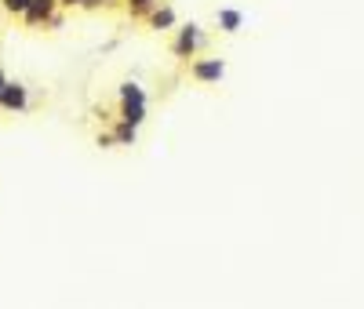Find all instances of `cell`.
<instances>
[{"label": "cell", "mask_w": 364, "mask_h": 309, "mask_svg": "<svg viewBox=\"0 0 364 309\" xmlns=\"http://www.w3.org/2000/svg\"><path fill=\"white\" fill-rule=\"evenodd\" d=\"M204 44H208V37L200 33V26H182L178 37H175V44H171V51H175L178 58H193Z\"/></svg>", "instance_id": "cell-1"}, {"label": "cell", "mask_w": 364, "mask_h": 309, "mask_svg": "<svg viewBox=\"0 0 364 309\" xmlns=\"http://www.w3.org/2000/svg\"><path fill=\"white\" fill-rule=\"evenodd\" d=\"M226 73V62L223 58H197L193 66H190V77L200 80V84H219Z\"/></svg>", "instance_id": "cell-2"}, {"label": "cell", "mask_w": 364, "mask_h": 309, "mask_svg": "<svg viewBox=\"0 0 364 309\" xmlns=\"http://www.w3.org/2000/svg\"><path fill=\"white\" fill-rule=\"evenodd\" d=\"M0 106H4L8 113H22V109L29 106V91H26V84L8 80V84H4V91H0Z\"/></svg>", "instance_id": "cell-3"}, {"label": "cell", "mask_w": 364, "mask_h": 309, "mask_svg": "<svg viewBox=\"0 0 364 309\" xmlns=\"http://www.w3.org/2000/svg\"><path fill=\"white\" fill-rule=\"evenodd\" d=\"M120 120L139 128V124L146 120V102H120Z\"/></svg>", "instance_id": "cell-4"}, {"label": "cell", "mask_w": 364, "mask_h": 309, "mask_svg": "<svg viewBox=\"0 0 364 309\" xmlns=\"http://www.w3.org/2000/svg\"><path fill=\"white\" fill-rule=\"evenodd\" d=\"M215 22H219V29H223V33H237V29H240V22H245V18H240V11H233V8H223V11L215 15Z\"/></svg>", "instance_id": "cell-5"}, {"label": "cell", "mask_w": 364, "mask_h": 309, "mask_svg": "<svg viewBox=\"0 0 364 309\" xmlns=\"http://www.w3.org/2000/svg\"><path fill=\"white\" fill-rule=\"evenodd\" d=\"M149 26L154 29H171L175 26V11L171 8H157L154 15H149Z\"/></svg>", "instance_id": "cell-6"}, {"label": "cell", "mask_w": 364, "mask_h": 309, "mask_svg": "<svg viewBox=\"0 0 364 309\" xmlns=\"http://www.w3.org/2000/svg\"><path fill=\"white\" fill-rule=\"evenodd\" d=\"M120 102H146V91L135 80H128V84H120Z\"/></svg>", "instance_id": "cell-7"}, {"label": "cell", "mask_w": 364, "mask_h": 309, "mask_svg": "<svg viewBox=\"0 0 364 309\" xmlns=\"http://www.w3.org/2000/svg\"><path fill=\"white\" fill-rule=\"evenodd\" d=\"M135 135H139V131H135V124H124V120H120V124H117V131H113V142H117V146H132Z\"/></svg>", "instance_id": "cell-8"}, {"label": "cell", "mask_w": 364, "mask_h": 309, "mask_svg": "<svg viewBox=\"0 0 364 309\" xmlns=\"http://www.w3.org/2000/svg\"><path fill=\"white\" fill-rule=\"evenodd\" d=\"M0 4H4V11H8V15H26L29 0H0Z\"/></svg>", "instance_id": "cell-9"}, {"label": "cell", "mask_w": 364, "mask_h": 309, "mask_svg": "<svg viewBox=\"0 0 364 309\" xmlns=\"http://www.w3.org/2000/svg\"><path fill=\"white\" fill-rule=\"evenodd\" d=\"M157 0H128V8H132V15H146L149 8H154Z\"/></svg>", "instance_id": "cell-10"}, {"label": "cell", "mask_w": 364, "mask_h": 309, "mask_svg": "<svg viewBox=\"0 0 364 309\" xmlns=\"http://www.w3.org/2000/svg\"><path fill=\"white\" fill-rule=\"evenodd\" d=\"M58 4H66V8H73V4H84V0H58Z\"/></svg>", "instance_id": "cell-11"}, {"label": "cell", "mask_w": 364, "mask_h": 309, "mask_svg": "<svg viewBox=\"0 0 364 309\" xmlns=\"http://www.w3.org/2000/svg\"><path fill=\"white\" fill-rule=\"evenodd\" d=\"M4 84H8V77H4V70H0V91H4Z\"/></svg>", "instance_id": "cell-12"}]
</instances>
